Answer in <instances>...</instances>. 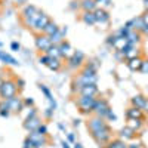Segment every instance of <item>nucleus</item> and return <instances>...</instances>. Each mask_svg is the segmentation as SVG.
<instances>
[{
	"label": "nucleus",
	"instance_id": "2",
	"mask_svg": "<svg viewBox=\"0 0 148 148\" xmlns=\"http://www.w3.org/2000/svg\"><path fill=\"white\" fill-rule=\"evenodd\" d=\"M42 14H43L42 10H39L36 6L30 5V6H25V9H24V12H22V16H24V21H25L27 25L34 28L36 22L39 21V18L42 16Z\"/></svg>",
	"mask_w": 148,
	"mask_h": 148
},
{
	"label": "nucleus",
	"instance_id": "26",
	"mask_svg": "<svg viewBox=\"0 0 148 148\" xmlns=\"http://www.w3.org/2000/svg\"><path fill=\"white\" fill-rule=\"evenodd\" d=\"M126 116H127V119H141L142 120V110H139L136 107H130L126 111Z\"/></svg>",
	"mask_w": 148,
	"mask_h": 148
},
{
	"label": "nucleus",
	"instance_id": "16",
	"mask_svg": "<svg viewBox=\"0 0 148 148\" xmlns=\"http://www.w3.org/2000/svg\"><path fill=\"white\" fill-rule=\"evenodd\" d=\"M51 22V18H49L46 14H42V16L39 18V21L36 22V25H34V30L36 31H45L46 25Z\"/></svg>",
	"mask_w": 148,
	"mask_h": 148
},
{
	"label": "nucleus",
	"instance_id": "41",
	"mask_svg": "<svg viewBox=\"0 0 148 148\" xmlns=\"http://www.w3.org/2000/svg\"><path fill=\"white\" fill-rule=\"evenodd\" d=\"M114 40H116V36H110V37H108V45H111V46H113Z\"/></svg>",
	"mask_w": 148,
	"mask_h": 148
},
{
	"label": "nucleus",
	"instance_id": "23",
	"mask_svg": "<svg viewBox=\"0 0 148 148\" xmlns=\"http://www.w3.org/2000/svg\"><path fill=\"white\" fill-rule=\"evenodd\" d=\"M120 138L121 139H133L135 138V135H136V133H135V130L133 129H130L129 126H126V127H123V129H120Z\"/></svg>",
	"mask_w": 148,
	"mask_h": 148
},
{
	"label": "nucleus",
	"instance_id": "40",
	"mask_svg": "<svg viewBox=\"0 0 148 148\" xmlns=\"http://www.w3.org/2000/svg\"><path fill=\"white\" fill-rule=\"evenodd\" d=\"M0 116H2V117H8L9 116V110H0Z\"/></svg>",
	"mask_w": 148,
	"mask_h": 148
},
{
	"label": "nucleus",
	"instance_id": "49",
	"mask_svg": "<svg viewBox=\"0 0 148 148\" xmlns=\"http://www.w3.org/2000/svg\"><path fill=\"white\" fill-rule=\"evenodd\" d=\"M80 125V120H74V126H79Z\"/></svg>",
	"mask_w": 148,
	"mask_h": 148
},
{
	"label": "nucleus",
	"instance_id": "24",
	"mask_svg": "<svg viewBox=\"0 0 148 148\" xmlns=\"http://www.w3.org/2000/svg\"><path fill=\"white\" fill-rule=\"evenodd\" d=\"M0 61H2V62H5V64L18 65V61L12 56V55H9V53H6V52H3V51H0Z\"/></svg>",
	"mask_w": 148,
	"mask_h": 148
},
{
	"label": "nucleus",
	"instance_id": "29",
	"mask_svg": "<svg viewBox=\"0 0 148 148\" xmlns=\"http://www.w3.org/2000/svg\"><path fill=\"white\" fill-rule=\"evenodd\" d=\"M59 28H58V25H56V24L55 22H49L47 24V25H46V28H45V31H43V34H46V36H49V37H51V36H53L56 31H58Z\"/></svg>",
	"mask_w": 148,
	"mask_h": 148
},
{
	"label": "nucleus",
	"instance_id": "20",
	"mask_svg": "<svg viewBox=\"0 0 148 148\" xmlns=\"http://www.w3.org/2000/svg\"><path fill=\"white\" fill-rule=\"evenodd\" d=\"M80 6L84 12H95L98 9V5H96L95 0H83L80 3Z\"/></svg>",
	"mask_w": 148,
	"mask_h": 148
},
{
	"label": "nucleus",
	"instance_id": "3",
	"mask_svg": "<svg viewBox=\"0 0 148 148\" xmlns=\"http://www.w3.org/2000/svg\"><path fill=\"white\" fill-rule=\"evenodd\" d=\"M95 102H96L95 96H83V95H80L79 101H77V105H79L82 113L88 114V113H90V111H93Z\"/></svg>",
	"mask_w": 148,
	"mask_h": 148
},
{
	"label": "nucleus",
	"instance_id": "46",
	"mask_svg": "<svg viewBox=\"0 0 148 148\" xmlns=\"http://www.w3.org/2000/svg\"><path fill=\"white\" fill-rule=\"evenodd\" d=\"M62 148H70V144L67 141H62Z\"/></svg>",
	"mask_w": 148,
	"mask_h": 148
},
{
	"label": "nucleus",
	"instance_id": "48",
	"mask_svg": "<svg viewBox=\"0 0 148 148\" xmlns=\"http://www.w3.org/2000/svg\"><path fill=\"white\" fill-rule=\"evenodd\" d=\"M73 148H83V147H82V144L76 142V144H74V147H73Z\"/></svg>",
	"mask_w": 148,
	"mask_h": 148
},
{
	"label": "nucleus",
	"instance_id": "19",
	"mask_svg": "<svg viewBox=\"0 0 148 148\" xmlns=\"http://www.w3.org/2000/svg\"><path fill=\"white\" fill-rule=\"evenodd\" d=\"M132 105L139 108V110H144L145 105H147V98H144L142 95H135L132 98Z\"/></svg>",
	"mask_w": 148,
	"mask_h": 148
},
{
	"label": "nucleus",
	"instance_id": "9",
	"mask_svg": "<svg viewBox=\"0 0 148 148\" xmlns=\"http://www.w3.org/2000/svg\"><path fill=\"white\" fill-rule=\"evenodd\" d=\"M36 46L39 51L42 52H46L49 47L52 46V40H51V37L46 36V34H40V36H37V39H36Z\"/></svg>",
	"mask_w": 148,
	"mask_h": 148
},
{
	"label": "nucleus",
	"instance_id": "14",
	"mask_svg": "<svg viewBox=\"0 0 148 148\" xmlns=\"http://www.w3.org/2000/svg\"><path fill=\"white\" fill-rule=\"evenodd\" d=\"M83 59H84V53L82 51H76L68 58V64H70V67H79L83 62Z\"/></svg>",
	"mask_w": 148,
	"mask_h": 148
},
{
	"label": "nucleus",
	"instance_id": "35",
	"mask_svg": "<svg viewBox=\"0 0 148 148\" xmlns=\"http://www.w3.org/2000/svg\"><path fill=\"white\" fill-rule=\"evenodd\" d=\"M37 132L42 133V135H46V133H47V127H46L45 125H40V126H39V129H37Z\"/></svg>",
	"mask_w": 148,
	"mask_h": 148
},
{
	"label": "nucleus",
	"instance_id": "11",
	"mask_svg": "<svg viewBox=\"0 0 148 148\" xmlns=\"http://www.w3.org/2000/svg\"><path fill=\"white\" fill-rule=\"evenodd\" d=\"M129 46H130V43H129V40H127V37H123V36H117L116 40H114V43H113V47L116 49V51L121 52V53L125 52Z\"/></svg>",
	"mask_w": 148,
	"mask_h": 148
},
{
	"label": "nucleus",
	"instance_id": "12",
	"mask_svg": "<svg viewBox=\"0 0 148 148\" xmlns=\"http://www.w3.org/2000/svg\"><path fill=\"white\" fill-rule=\"evenodd\" d=\"M104 126H107V123L104 121L102 117H98V116L93 117V119H90V120L88 121V127H89L90 132H95V130L101 129V127H104Z\"/></svg>",
	"mask_w": 148,
	"mask_h": 148
},
{
	"label": "nucleus",
	"instance_id": "1",
	"mask_svg": "<svg viewBox=\"0 0 148 148\" xmlns=\"http://www.w3.org/2000/svg\"><path fill=\"white\" fill-rule=\"evenodd\" d=\"M96 73H95V65H88L82 73H80V77L76 80V83L74 84H79V90L80 88H83V86L86 84H95L96 83Z\"/></svg>",
	"mask_w": 148,
	"mask_h": 148
},
{
	"label": "nucleus",
	"instance_id": "37",
	"mask_svg": "<svg viewBox=\"0 0 148 148\" xmlns=\"http://www.w3.org/2000/svg\"><path fill=\"white\" fill-rule=\"evenodd\" d=\"M141 71H142V73H148V61H144V62H142Z\"/></svg>",
	"mask_w": 148,
	"mask_h": 148
},
{
	"label": "nucleus",
	"instance_id": "21",
	"mask_svg": "<svg viewBox=\"0 0 148 148\" xmlns=\"http://www.w3.org/2000/svg\"><path fill=\"white\" fill-rule=\"evenodd\" d=\"M59 46V51H61V55L62 56H67V58H70L74 52H73V47H71V45L68 43V42H62L61 45H58Z\"/></svg>",
	"mask_w": 148,
	"mask_h": 148
},
{
	"label": "nucleus",
	"instance_id": "15",
	"mask_svg": "<svg viewBox=\"0 0 148 148\" xmlns=\"http://www.w3.org/2000/svg\"><path fill=\"white\" fill-rule=\"evenodd\" d=\"M95 16H96V22L98 24H107L110 21V15H108V12L102 8H98L95 10Z\"/></svg>",
	"mask_w": 148,
	"mask_h": 148
},
{
	"label": "nucleus",
	"instance_id": "52",
	"mask_svg": "<svg viewBox=\"0 0 148 148\" xmlns=\"http://www.w3.org/2000/svg\"><path fill=\"white\" fill-rule=\"evenodd\" d=\"M2 86H3V80L0 79V89H2Z\"/></svg>",
	"mask_w": 148,
	"mask_h": 148
},
{
	"label": "nucleus",
	"instance_id": "6",
	"mask_svg": "<svg viewBox=\"0 0 148 148\" xmlns=\"http://www.w3.org/2000/svg\"><path fill=\"white\" fill-rule=\"evenodd\" d=\"M110 105H108V102L105 101V99H96V102H95V107H93V111L96 113V116L98 117H107V114L110 113Z\"/></svg>",
	"mask_w": 148,
	"mask_h": 148
},
{
	"label": "nucleus",
	"instance_id": "7",
	"mask_svg": "<svg viewBox=\"0 0 148 148\" xmlns=\"http://www.w3.org/2000/svg\"><path fill=\"white\" fill-rule=\"evenodd\" d=\"M39 61L43 65H46L49 70H52V71H58L61 68V61L58 58H51L49 55H43V56H40Z\"/></svg>",
	"mask_w": 148,
	"mask_h": 148
},
{
	"label": "nucleus",
	"instance_id": "44",
	"mask_svg": "<svg viewBox=\"0 0 148 148\" xmlns=\"http://www.w3.org/2000/svg\"><path fill=\"white\" fill-rule=\"evenodd\" d=\"M141 31H142V33H144V34H145V36H148V25H144V27H142V30H141Z\"/></svg>",
	"mask_w": 148,
	"mask_h": 148
},
{
	"label": "nucleus",
	"instance_id": "32",
	"mask_svg": "<svg viewBox=\"0 0 148 148\" xmlns=\"http://www.w3.org/2000/svg\"><path fill=\"white\" fill-rule=\"evenodd\" d=\"M126 37H127V40H129L130 45H135V43H138V42H139V34L135 31V30H130L129 34H127Z\"/></svg>",
	"mask_w": 148,
	"mask_h": 148
},
{
	"label": "nucleus",
	"instance_id": "50",
	"mask_svg": "<svg viewBox=\"0 0 148 148\" xmlns=\"http://www.w3.org/2000/svg\"><path fill=\"white\" fill-rule=\"evenodd\" d=\"M15 2H16V3H25L27 0H15Z\"/></svg>",
	"mask_w": 148,
	"mask_h": 148
},
{
	"label": "nucleus",
	"instance_id": "43",
	"mask_svg": "<svg viewBox=\"0 0 148 148\" xmlns=\"http://www.w3.org/2000/svg\"><path fill=\"white\" fill-rule=\"evenodd\" d=\"M107 117H108V119H111V120H116V116H114L113 113H111V110H110V113L107 114Z\"/></svg>",
	"mask_w": 148,
	"mask_h": 148
},
{
	"label": "nucleus",
	"instance_id": "42",
	"mask_svg": "<svg viewBox=\"0 0 148 148\" xmlns=\"http://www.w3.org/2000/svg\"><path fill=\"white\" fill-rule=\"evenodd\" d=\"M24 104H25V105H33V104H34V101L31 99V98H27V99L24 101Z\"/></svg>",
	"mask_w": 148,
	"mask_h": 148
},
{
	"label": "nucleus",
	"instance_id": "30",
	"mask_svg": "<svg viewBox=\"0 0 148 148\" xmlns=\"http://www.w3.org/2000/svg\"><path fill=\"white\" fill-rule=\"evenodd\" d=\"M127 126L136 132V130H139V129L142 127V121H141V119H129Z\"/></svg>",
	"mask_w": 148,
	"mask_h": 148
},
{
	"label": "nucleus",
	"instance_id": "36",
	"mask_svg": "<svg viewBox=\"0 0 148 148\" xmlns=\"http://www.w3.org/2000/svg\"><path fill=\"white\" fill-rule=\"evenodd\" d=\"M36 116H37V111H36L34 108H31V110H30V113L27 114L25 119H31V117H36Z\"/></svg>",
	"mask_w": 148,
	"mask_h": 148
},
{
	"label": "nucleus",
	"instance_id": "10",
	"mask_svg": "<svg viewBox=\"0 0 148 148\" xmlns=\"http://www.w3.org/2000/svg\"><path fill=\"white\" fill-rule=\"evenodd\" d=\"M28 139H31V141L34 142L36 148H43V147L47 144V138H46V135H42V133H39L37 130L30 132V135H28Z\"/></svg>",
	"mask_w": 148,
	"mask_h": 148
},
{
	"label": "nucleus",
	"instance_id": "47",
	"mask_svg": "<svg viewBox=\"0 0 148 148\" xmlns=\"http://www.w3.org/2000/svg\"><path fill=\"white\" fill-rule=\"evenodd\" d=\"M127 148H141V145H139V144H132V145L127 147Z\"/></svg>",
	"mask_w": 148,
	"mask_h": 148
},
{
	"label": "nucleus",
	"instance_id": "5",
	"mask_svg": "<svg viewBox=\"0 0 148 148\" xmlns=\"http://www.w3.org/2000/svg\"><path fill=\"white\" fill-rule=\"evenodd\" d=\"M0 95H2L5 99L12 98V96H16V83L12 82V80L3 82V86H2V89H0Z\"/></svg>",
	"mask_w": 148,
	"mask_h": 148
},
{
	"label": "nucleus",
	"instance_id": "4",
	"mask_svg": "<svg viewBox=\"0 0 148 148\" xmlns=\"http://www.w3.org/2000/svg\"><path fill=\"white\" fill-rule=\"evenodd\" d=\"M90 133H92L93 139H95L98 144H107V142H110V139H111V129H110L108 126H104V127L98 129V130H95V132H90Z\"/></svg>",
	"mask_w": 148,
	"mask_h": 148
},
{
	"label": "nucleus",
	"instance_id": "34",
	"mask_svg": "<svg viewBox=\"0 0 148 148\" xmlns=\"http://www.w3.org/2000/svg\"><path fill=\"white\" fill-rule=\"evenodd\" d=\"M24 148H36V145H34V142L31 141V139H25V142H24Z\"/></svg>",
	"mask_w": 148,
	"mask_h": 148
},
{
	"label": "nucleus",
	"instance_id": "18",
	"mask_svg": "<svg viewBox=\"0 0 148 148\" xmlns=\"http://www.w3.org/2000/svg\"><path fill=\"white\" fill-rule=\"evenodd\" d=\"M67 34V28H62V30H58L53 36H51V40H52V45H61L64 42V36Z\"/></svg>",
	"mask_w": 148,
	"mask_h": 148
},
{
	"label": "nucleus",
	"instance_id": "28",
	"mask_svg": "<svg viewBox=\"0 0 148 148\" xmlns=\"http://www.w3.org/2000/svg\"><path fill=\"white\" fill-rule=\"evenodd\" d=\"M46 55H49L51 58H62V55H61V51H59V46L58 45H52L51 47L46 51Z\"/></svg>",
	"mask_w": 148,
	"mask_h": 148
},
{
	"label": "nucleus",
	"instance_id": "27",
	"mask_svg": "<svg viewBox=\"0 0 148 148\" xmlns=\"http://www.w3.org/2000/svg\"><path fill=\"white\" fill-rule=\"evenodd\" d=\"M123 55H125V56L127 58V61H129V59H133V58L139 56V51H138V49L135 47L133 45H130V46H129V47L126 49V51L123 52Z\"/></svg>",
	"mask_w": 148,
	"mask_h": 148
},
{
	"label": "nucleus",
	"instance_id": "31",
	"mask_svg": "<svg viewBox=\"0 0 148 148\" xmlns=\"http://www.w3.org/2000/svg\"><path fill=\"white\" fill-rule=\"evenodd\" d=\"M107 148H127V145L125 144V141L121 139H114V141H110Z\"/></svg>",
	"mask_w": 148,
	"mask_h": 148
},
{
	"label": "nucleus",
	"instance_id": "53",
	"mask_svg": "<svg viewBox=\"0 0 148 148\" xmlns=\"http://www.w3.org/2000/svg\"><path fill=\"white\" fill-rule=\"evenodd\" d=\"M145 110H148V99H147V105H145Z\"/></svg>",
	"mask_w": 148,
	"mask_h": 148
},
{
	"label": "nucleus",
	"instance_id": "39",
	"mask_svg": "<svg viewBox=\"0 0 148 148\" xmlns=\"http://www.w3.org/2000/svg\"><path fill=\"white\" fill-rule=\"evenodd\" d=\"M142 21H144V24H145V25H148V10H147L145 14L142 15Z\"/></svg>",
	"mask_w": 148,
	"mask_h": 148
},
{
	"label": "nucleus",
	"instance_id": "38",
	"mask_svg": "<svg viewBox=\"0 0 148 148\" xmlns=\"http://www.w3.org/2000/svg\"><path fill=\"white\" fill-rule=\"evenodd\" d=\"M10 47H12V51H15V52H18V51H19V43H16V42H12Z\"/></svg>",
	"mask_w": 148,
	"mask_h": 148
},
{
	"label": "nucleus",
	"instance_id": "54",
	"mask_svg": "<svg viewBox=\"0 0 148 148\" xmlns=\"http://www.w3.org/2000/svg\"><path fill=\"white\" fill-rule=\"evenodd\" d=\"M43 148H45V147H43Z\"/></svg>",
	"mask_w": 148,
	"mask_h": 148
},
{
	"label": "nucleus",
	"instance_id": "17",
	"mask_svg": "<svg viewBox=\"0 0 148 148\" xmlns=\"http://www.w3.org/2000/svg\"><path fill=\"white\" fill-rule=\"evenodd\" d=\"M79 92L83 96H95L98 93V88H96V84H86L83 88H80Z\"/></svg>",
	"mask_w": 148,
	"mask_h": 148
},
{
	"label": "nucleus",
	"instance_id": "25",
	"mask_svg": "<svg viewBox=\"0 0 148 148\" xmlns=\"http://www.w3.org/2000/svg\"><path fill=\"white\" fill-rule=\"evenodd\" d=\"M82 19L86 25H93L96 24V16H95V12H84L82 15Z\"/></svg>",
	"mask_w": 148,
	"mask_h": 148
},
{
	"label": "nucleus",
	"instance_id": "8",
	"mask_svg": "<svg viewBox=\"0 0 148 148\" xmlns=\"http://www.w3.org/2000/svg\"><path fill=\"white\" fill-rule=\"evenodd\" d=\"M5 102H6L8 110L14 111V113H19V111L22 110V105H24V102L21 101V98H18V96L8 98V99H5Z\"/></svg>",
	"mask_w": 148,
	"mask_h": 148
},
{
	"label": "nucleus",
	"instance_id": "22",
	"mask_svg": "<svg viewBox=\"0 0 148 148\" xmlns=\"http://www.w3.org/2000/svg\"><path fill=\"white\" fill-rule=\"evenodd\" d=\"M142 62L144 61L136 56V58H133V59H129V62H127V67L132 70V71H141V67H142Z\"/></svg>",
	"mask_w": 148,
	"mask_h": 148
},
{
	"label": "nucleus",
	"instance_id": "33",
	"mask_svg": "<svg viewBox=\"0 0 148 148\" xmlns=\"http://www.w3.org/2000/svg\"><path fill=\"white\" fill-rule=\"evenodd\" d=\"M95 2H96V5H99L102 9H104V8H110L111 3H113L111 0H95Z\"/></svg>",
	"mask_w": 148,
	"mask_h": 148
},
{
	"label": "nucleus",
	"instance_id": "13",
	"mask_svg": "<svg viewBox=\"0 0 148 148\" xmlns=\"http://www.w3.org/2000/svg\"><path fill=\"white\" fill-rule=\"evenodd\" d=\"M42 125V121L39 117H31V119H25V121H24V127H25L28 132H34L39 129V126Z\"/></svg>",
	"mask_w": 148,
	"mask_h": 148
},
{
	"label": "nucleus",
	"instance_id": "51",
	"mask_svg": "<svg viewBox=\"0 0 148 148\" xmlns=\"http://www.w3.org/2000/svg\"><path fill=\"white\" fill-rule=\"evenodd\" d=\"M145 9L148 10V0H145Z\"/></svg>",
	"mask_w": 148,
	"mask_h": 148
},
{
	"label": "nucleus",
	"instance_id": "45",
	"mask_svg": "<svg viewBox=\"0 0 148 148\" xmlns=\"http://www.w3.org/2000/svg\"><path fill=\"white\" fill-rule=\"evenodd\" d=\"M68 141L70 142H74V133H68Z\"/></svg>",
	"mask_w": 148,
	"mask_h": 148
}]
</instances>
